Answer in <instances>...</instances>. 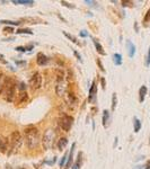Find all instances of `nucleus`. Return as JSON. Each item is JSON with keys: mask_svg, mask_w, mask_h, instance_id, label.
<instances>
[{"mask_svg": "<svg viewBox=\"0 0 150 169\" xmlns=\"http://www.w3.org/2000/svg\"><path fill=\"white\" fill-rule=\"evenodd\" d=\"M25 133V142L28 149H35L40 144V132L39 128L34 125H28L24 130Z\"/></svg>", "mask_w": 150, "mask_h": 169, "instance_id": "obj_1", "label": "nucleus"}, {"mask_svg": "<svg viewBox=\"0 0 150 169\" xmlns=\"http://www.w3.org/2000/svg\"><path fill=\"white\" fill-rule=\"evenodd\" d=\"M23 142H24V139H23L21 133L18 131H14L10 134V137H9V146H10V149L8 151V155H11L12 152H16L21 147Z\"/></svg>", "mask_w": 150, "mask_h": 169, "instance_id": "obj_2", "label": "nucleus"}, {"mask_svg": "<svg viewBox=\"0 0 150 169\" xmlns=\"http://www.w3.org/2000/svg\"><path fill=\"white\" fill-rule=\"evenodd\" d=\"M16 87H17L16 82H15L11 78H8V79H7L6 87H5V90H3L5 99H6L8 103H12V102L15 100V97H16Z\"/></svg>", "mask_w": 150, "mask_h": 169, "instance_id": "obj_3", "label": "nucleus"}, {"mask_svg": "<svg viewBox=\"0 0 150 169\" xmlns=\"http://www.w3.org/2000/svg\"><path fill=\"white\" fill-rule=\"evenodd\" d=\"M54 137H55V132H54L53 128H47L45 130L44 134L42 137V146L44 150H50L53 146V141Z\"/></svg>", "mask_w": 150, "mask_h": 169, "instance_id": "obj_4", "label": "nucleus"}, {"mask_svg": "<svg viewBox=\"0 0 150 169\" xmlns=\"http://www.w3.org/2000/svg\"><path fill=\"white\" fill-rule=\"evenodd\" d=\"M59 124H60V126L63 131L69 132L71 126H72V124H74V117L68 115V114H62L61 117H60Z\"/></svg>", "mask_w": 150, "mask_h": 169, "instance_id": "obj_5", "label": "nucleus"}, {"mask_svg": "<svg viewBox=\"0 0 150 169\" xmlns=\"http://www.w3.org/2000/svg\"><path fill=\"white\" fill-rule=\"evenodd\" d=\"M42 82H43V77L40 72H35L31 77V80H30V86L33 90H37L42 87Z\"/></svg>", "mask_w": 150, "mask_h": 169, "instance_id": "obj_6", "label": "nucleus"}, {"mask_svg": "<svg viewBox=\"0 0 150 169\" xmlns=\"http://www.w3.org/2000/svg\"><path fill=\"white\" fill-rule=\"evenodd\" d=\"M67 93V84L65 81H56L55 82V94L59 96V97H63Z\"/></svg>", "mask_w": 150, "mask_h": 169, "instance_id": "obj_7", "label": "nucleus"}, {"mask_svg": "<svg viewBox=\"0 0 150 169\" xmlns=\"http://www.w3.org/2000/svg\"><path fill=\"white\" fill-rule=\"evenodd\" d=\"M96 93H97L96 81H93L90 88H89V95H88V102L89 103H96Z\"/></svg>", "mask_w": 150, "mask_h": 169, "instance_id": "obj_8", "label": "nucleus"}, {"mask_svg": "<svg viewBox=\"0 0 150 169\" xmlns=\"http://www.w3.org/2000/svg\"><path fill=\"white\" fill-rule=\"evenodd\" d=\"M76 149V143L74 142L72 146H71V150L69 151V155H68V160H67V164H65V167L64 169H70V167H72V161H74V152H75Z\"/></svg>", "mask_w": 150, "mask_h": 169, "instance_id": "obj_9", "label": "nucleus"}, {"mask_svg": "<svg viewBox=\"0 0 150 169\" xmlns=\"http://www.w3.org/2000/svg\"><path fill=\"white\" fill-rule=\"evenodd\" d=\"M49 62V59H47V56L42 52H39L36 54V63L39 64V65H45V64H47Z\"/></svg>", "mask_w": 150, "mask_h": 169, "instance_id": "obj_10", "label": "nucleus"}, {"mask_svg": "<svg viewBox=\"0 0 150 169\" xmlns=\"http://www.w3.org/2000/svg\"><path fill=\"white\" fill-rule=\"evenodd\" d=\"M92 40H93V43H94V45H95V49H96V51L98 54H100V55H106V52L104 51V47L102 46V44L98 42V40L95 38V37H92Z\"/></svg>", "mask_w": 150, "mask_h": 169, "instance_id": "obj_11", "label": "nucleus"}, {"mask_svg": "<svg viewBox=\"0 0 150 169\" xmlns=\"http://www.w3.org/2000/svg\"><path fill=\"white\" fill-rule=\"evenodd\" d=\"M127 50H128V55L130 58H133L134 54H136V46L134 44L131 42L130 40L127 41Z\"/></svg>", "mask_w": 150, "mask_h": 169, "instance_id": "obj_12", "label": "nucleus"}, {"mask_svg": "<svg viewBox=\"0 0 150 169\" xmlns=\"http://www.w3.org/2000/svg\"><path fill=\"white\" fill-rule=\"evenodd\" d=\"M67 102L70 106H76L78 104V98L72 93H68L67 94Z\"/></svg>", "mask_w": 150, "mask_h": 169, "instance_id": "obj_13", "label": "nucleus"}, {"mask_svg": "<svg viewBox=\"0 0 150 169\" xmlns=\"http://www.w3.org/2000/svg\"><path fill=\"white\" fill-rule=\"evenodd\" d=\"M67 146H68V139L65 137H60L59 141H58V149L60 151H63L64 149L67 148Z\"/></svg>", "mask_w": 150, "mask_h": 169, "instance_id": "obj_14", "label": "nucleus"}, {"mask_svg": "<svg viewBox=\"0 0 150 169\" xmlns=\"http://www.w3.org/2000/svg\"><path fill=\"white\" fill-rule=\"evenodd\" d=\"M28 100V94L26 91H23L18 95V98L16 100V104H25Z\"/></svg>", "mask_w": 150, "mask_h": 169, "instance_id": "obj_15", "label": "nucleus"}, {"mask_svg": "<svg viewBox=\"0 0 150 169\" xmlns=\"http://www.w3.org/2000/svg\"><path fill=\"white\" fill-rule=\"evenodd\" d=\"M7 79H8V77H6L5 74L0 72V95L3 94L5 87H6V84H7Z\"/></svg>", "mask_w": 150, "mask_h": 169, "instance_id": "obj_16", "label": "nucleus"}, {"mask_svg": "<svg viewBox=\"0 0 150 169\" xmlns=\"http://www.w3.org/2000/svg\"><path fill=\"white\" fill-rule=\"evenodd\" d=\"M147 93H148V89L146 86H141V88L139 89V102L140 103H143L144 102V98L147 96Z\"/></svg>", "mask_w": 150, "mask_h": 169, "instance_id": "obj_17", "label": "nucleus"}, {"mask_svg": "<svg viewBox=\"0 0 150 169\" xmlns=\"http://www.w3.org/2000/svg\"><path fill=\"white\" fill-rule=\"evenodd\" d=\"M109 125V112L107 109L103 111V126L107 128Z\"/></svg>", "mask_w": 150, "mask_h": 169, "instance_id": "obj_18", "label": "nucleus"}, {"mask_svg": "<svg viewBox=\"0 0 150 169\" xmlns=\"http://www.w3.org/2000/svg\"><path fill=\"white\" fill-rule=\"evenodd\" d=\"M7 149H8L7 140H5L3 137L0 135V152L1 153H7Z\"/></svg>", "mask_w": 150, "mask_h": 169, "instance_id": "obj_19", "label": "nucleus"}, {"mask_svg": "<svg viewBox=\"0 0 150 169\" xmlns=\"http://www.w3.org/2000/svg\"><path fill=\"white\" fill-rule=\"evenodd\" d=\"M62 33H63V35L65 36V37H67V38H68V40H70V41H71L72 43H75L76 45H78V46H80V45H81V43L78 41V38L76 37L75 35H72V34H69V33H67V32H62Z\"/></svg>", "mask_w": 150, "mask_h": 169, "instance_id": "obj_20", "label": "nucleus"}, {"mask_svg": "<svg viewBox=\"0 0 150 169\" xmlns=\"http://www.w3.org/2000/svg\"><path fill=\"white\" fill-rule=\"evenodd\" d=\"M81 161H83V152H79V153H78V157H77V160H76L75 164L72 165L71 169H80Z\"/></svg>", "mask_w": 150, "mask_h": 169, "instance_id": "obj_21", "label": "nucleus"}, {"mask_svg": "<svg viewBox=\"0 0 150 169\" xmlns=\"http://www.w3.org/2000/svg\"><path fill=\"white\" fill-rule=\"evenodd\" d=\"M12 3H15V5H27V6H32V5H34V1H32V0H12Z\"/></svg>", "mask_w": 150, "mask_h": 169, "instance_id": "obj_22", "label": "nucleus"}, {"mask_svg": "<svg viewBox=\"0 0 150 169\" xmlns=\"http://www.w3.org/2000/svg\"><path fill=\"white\" fill-rule=\"evenodd\" d=\"M113 62L116 65H121L122 64V55L120 53H114L113 54Z\"/></svg>", "mask_w": 150, "mask_h": 169, "instance_id": "obj_23", "label": "nucleus"}, {"mask_svg": "<svg viewBox=\"0 0 150 169\" xmlns=\"http://www.w3.org/2000/svg\"><path fill=\"white\" fill-rule=\"evenodd\" d=\"M133 127H134V132L136 133H138L140 131V128H141V122H140V120L138 117L133 118Z\"/></svg>", "mask_w": 150, "mask_h": 169, "instance_id": "obj_24", "label": "nucleus"}, {"mask_svg": "<svg viewBox=\"0 0 150 169\" xmlns=\"http://www.w3.org/2000/svg\"><path fill=\"white\" fill-rule=\"evenodd\" d=\"M143 26L144 27H147V26H149L150 24V8L148 9V11L146 12V15H144V18H143Z\"/></svg>", "mask_w": 150, "mask_h": 169, "instance_id": "obj_25", "label": "nucleus"}, {"mask_svg": "<svg viewBox=\"0 0 150 169\" xmlns=\"http://www.w3.org/2000/svg\"><path fill=\"white\" fill-rule=\"evenodd\" d=\"M116 105H118V96H116V94L114 93L113 96H112V112H114V111H115Z\"/></svg>", "mask_w": 150, "mask_h": 169, "instance_id": "obj_26", "label": "nucleus"}, {"mask_svg": "<svg viewBox=\"0 0 150 169\" xmlns=\"http://www.w3.org/2000/svg\"><path fill=\"white\" fill-rule=\"evenodd\" d=\"M17 34H28V35H33V31L30 28H18L16 31Z\"/></svg>", "mask_w": 150, "mask_h": 169, "instance_id": "obj_27", "label": "nucleus"}, {"mask_svg": "<svg viewBox=\"0 0 150 169\" xmlns=\"http://www.w3.org/2000/svg\"><path fill=\"white\" fill-rule=\"evenodd\" d=\"M68 155L69 153H64L63 157L61 158V160H60V167H65V164H67V160H68Z\"/></svg>", "mask_w": 150, "mask_h": 169, "instance_id": "obj_28", "label": "nucleus"}, {"mask_svg": "<svg viewBox=\"0 0 150 169\" xmlns=\"http://www.w3.org/2000/svg\"><path fill=\"white\" fill-rule=\"evenodd\" d=\"M61 5L64 6V7H67V8H70V9H75L76 8V6L74 3H69V2L65 1V0H62V1H61Z\"/></svg>", "mask_w": 150, "mask_h": 169, "instance_id": "obj_29", "label": "nucleus"}, {"mask_svg": "<svg viewBox=\"0 0 150 169\" xmlns=\"http://www.w3.org/2000/svg\"><path fill=\"white\" fill-rule=\"evenodd\" d=\"M0 24H7V25H14V26H18L21 23H19V21H0Z\"/></svg>", "mask_w": 150, "mask_h": 169, "instance_id": "obj_30", "label": "nucleus"}, {"mask_svg": "<svg viewBox=\"0 0 150 169\" xmlns=\"http://www.w3.org/2000/svg\"><path fill=\"white\" fill-rule=\"evenodd\" d=\"M17 88H18V90H19L21 93H23V91H25V90H26L27 86H26V84H25V82H19V84H18V86H17Z\"/></svg>", "mask_w": 150, "mask_h": 169, "instance_id": "obj_31", "label": "nucleus"}, {"mask_svg": "<svg viewBox=\"0 0 150 169\" xmlns=\"http://www.w3.org/2000/svg\"><path fill=\"white\" fill-rule=\"evenodd\" d=\"M96 63H97V65H98V68H99V70H100L102 72H105V68H104V65H103V63H102L100 59H97Z\"/></svg>", "mask_w": 150, "mask_h": 169, "instance_id": "obj_32", "label": "nucleus"}, {"mask_svg": "<svg viewBox=\"0 0 150 169\" xmlns=\"http://www.w3.org/2000/svg\"><path fill=\"white\" fill-rule=\"evenodd\" d=\"M123 7H132L133 6V2L132 1H122L121 2Z\"/></svg>", "mask_w": 150, "mask_h": 169, "instance_id": "obj_33", "label": "nucleus"}, {"mask_svg": "<svg viewBox=\"0 0 150 169\" xmlns=\"http://www.w3.org/2000/svg\"><path fill=\"white\" fill-rule=\"evenodd\" d=\"M12 32H14V28H12L11 26H6V27L3 28V33H8V34H11Z\"/></svg>", "mask_w": 150, "mask_h": 169, "instance_id": "obj_34", "label": "nucleus"}, {"mask_svg": "<svg viewBox=\"0 0 150 169\" xmlns=\"http://www.w3.org/2000/svg\"><path fill=\"white\" fill-rule=\"evenodd\" d=\"M149 65H150V46H149V50H148L147 58H146V67H149Z\"/></svg>", "mask_w": 150, "mask_h": 169, "instance_id": "obj_35", "label": "nucleus"}, {"mask_svg": "<svg viewBox=\"0 0 150 169\" xmlns=\"http://www.w3.org/2000/svg\"><path fill=\"white\" fill-rule=\"evenodd\" d=\"M15 50L18 51V52H26V51H27V50H26V46H16Z\"/></svg>", "mask_w": 150, "mask_h": 169, "instance_id": "obj_36", "label": "nucleus"}, {"mask_svg": "<svg viewBox=\"0 0 150 169\" xmlns=\"http://www.w3.org/2000/svg\"><path fill=\"white\" fill-rule=\"evenodd\" d=\"M15 64L17 67H21V65H25L26 64V61H19V60H15Z\"/></svg>", "mask_w": 150, "mask_h": 169, "instance_id": "obj_37", "label": "nucleus"}, {"mask_svg": "<svg viewBox=\"0 0 150 169\" xmlns=\"http://www.w3.org/2000/svg\"><path fill=\"white\" fill-rule=\"evenodd\" d=\"M55 160H56V158L54 157L52 160H44L43 162H44V164H47V165H50V166H51V165H53L54 162H55Z\"/></svg>", "mask_w": 150, "mask_h": 169, "instance_id": "obj_38", "label": "nucleus"}, {"mask_svg": "<svg viewBox=\"0 0 150 169\" xmlns=\"http://www.w3.org/2000/svg\"><path fill=\"white\" fill-rule=\"evenodd\" d=\"M85 3H87L88 6H95V5H97L96 1H92V0H85Z\"/></svg>", "mask_w": 150, "mask_h": 169, "instance_id": "obj_39", "label": "nucleus"}, {"mask_svg": "<svg viewBox=\"0 0 150 169\" xmlns=\"http://www.w3.org/2000/svg\"><path fill=\"white\" fill-rule=\"evenodd\" d=\"M74 55H75L76 58H77V59H78V60H79V61H80V62H83V59H81V55H80V54H79V53L77 52V51H74Z\"/></svg>", "mask_w": 150, "mask_h": 169, "instance_id": "obj_40", "label": "nucleus"}, {"mask_svg": "<svg viewBox=\"0 0 150 169\" xmlns=\"http://www.w3.org/2000/svg\"><path fill=\"white\" fill-rule=\"evenodd\" d=\"M100 84H102V88H103V89H105V88H106V84H105V78H104V77H102V78H100Z\"/></svg>", "mask_w": 150, "mask_h": 169, "instance_id": "obj_41", "label": "nucleus"}, {"mask_svg": "<svg viewBox=\"0 0 150 169\" xmlns=\"http://www.w3.org/2000/svg\"><path fill=\"white\" fill-rule=\"evenodd\" d=\"M80 36L81 37H87L88 36V33H86V31H81L80 32Z\"/></svg>", "mask_w": 150, "mask_h": 169, "instance_id": "obj_42", "label": "nucleus"}, {"mask_svg": "<svg viewBox=\"0 0 150 169\" xmlns=\"http://www.w3.org/2000/svg\"><path fill=\"white\" fill-rule=\"evenodd\" d=\"M0 61H1L2 63H7V61L5 60V56H3V54H0Z\"/></svg>", "mask_w": 150, "mask_h": 169, "instance_id": "obj_43", "label": "nucleus"}, {"mask_svg": "<svg viewBox=\"0 0 150 169\" xmlns=\"http://www.w3.org/2000/svg\"><path fill=\"white\" fill-rule=\"evenodd\" d=\"M143 169H150V160H148L147 162H146V165H144V168Z\"/></svg>", "mask_w": 150, "mask_h": 169, "instance_id": "obj_44", "label": "nucleus"}, {"mask_svg": "<svg viewBox=\"0 0 150 169\" xmlns=\"http://www.w3.org/2000/svg\"><path fill=\"white\" fill-rule=\"evenodd\" d=\"M141 168H142V166H140V165H139V166H136V167H134L133 169H141Z\"/></svg>", "mask_w": 150, "mask_h": 169, "instance_id": "obj_45", "label": "nucleus"}, {"mask_svg": "<svg viewBox=\"0 0 150 169\" xmlns=\"http://www.w3.org/2000/svg\"><path fill=\"white\" fill-rule=\"evenodd\" d=\"M17 169H25V168H23V167H18Z\"/></svg>", "mask_w": 150, "mask_h": 169, "instance_id": "obj_46", "label": "nucleus"}]
</instances>
